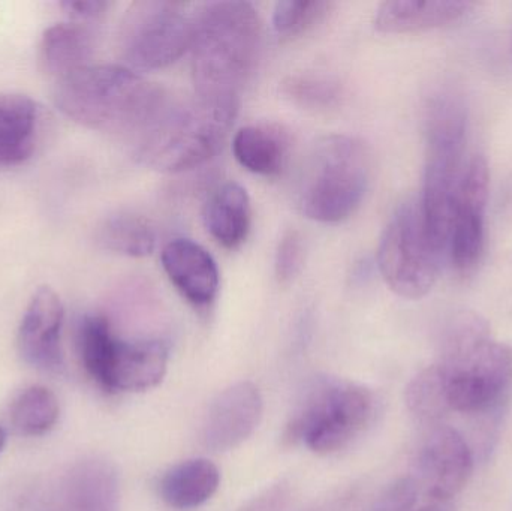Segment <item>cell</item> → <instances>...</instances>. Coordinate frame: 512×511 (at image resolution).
I'll return each mask as SVG.
<instances>
[{
  "label": "cell",
  "instance_id": "30bf717a",
  "mask_svg": "<svg viewBox=\"0 0 512 511\" xmlns=\"http://www.w3.org/2000/svg\"><path fill=\"white\" fill-rule=\"evenodd\" d=\"M489 186L486 158L474 156L463 173L448 240L447 257L460 276L471 275L483 257Z\"/></svg>",
  "mask_w": 512,
  "mask_h": 511
},
{
  "label": "cell",
  "instance_id": "6da1fadb",
  "mask_svg": "<svg viewBox=\"0 0 512 511\" xmlns=\"http://www.w3.org/2000/svg\"><path fill=\"white\" fill-rule=\"evenodd\" d=\"M261 44V18L252 3L233 0L197 6L189 48L195 96L239 110Z\"/></svg>",
  "mask_w": 512,
  "mask_h": 511
},
{
  "label": "cell",
  "instance_id": "cb8c5ba5",
  "mask_svg": "<svg viewBox=\"0 0 512 511\" xmlns=\"http://www.w3.org/2000/svg\"><path fill=\"white\" fill-rule=\"evenodd\" d=\"M405 399L418 422L424 425L441 422L451 411L447 371L439 363L424 369L406 387Z\"/></svg>",
  "mask_w": 512,
  "mask_h": 511
},
{
  "label": "cell",
  "instance_id": "5bb4252c",
  "mask_svg": "<svg viewBox=\"0 0 512 511\" xmlns=\"http://www.w3.org/2000/svg\"><path fill=\"white\" fill-rule=\"evenodd\" d=\"M170 345L162 339L123 341L116 338L98 386L108 393L155 389L167 375Z\"/></svg>",
  "mask_w": 512,
  "mask_h": 511
},
{
  "label": "cell",
  "instance_id": "4316f807",
  "mask_svg": "<svg viewBox=\"0 0 512 511\" xmlns=\"http://www.w3.org/2000/svg\"><path fill=\"white\" fill-rule=\"evenodd\" d=\"M327 0H282L274 5L273 32L282 41H292L312 32L333 11Z\"/></svg>",
  "mask_w": 512,
  "mask_h": 511
},
{
  "label": "cell",
  "instance_id": "52a82bcc",
  "mask_svg": "<svg viewBox=\"0 0 512 511\" xmlns=\"http://www.w3.org/2000/svg\"><path fill=\"white\" fill-rule=\"evenodd\" d=\"M192 32L194 12L186 3L134 2L120 23V57L135 72L165 68L189 51Z\"/></svg>",
  "mask_w": 512,
  "mask_h": 511
},
{
  "label": "cell",
  "instance_id": "d6a6232c",
  "mask_svg": "<svg viewBox=\"0 0 512 511\" xmlns=\"http://www.w3.org/2000/svg\"><path fill=\"white\" fill-rule=\"evenodd\" d=\"M414 511H453L448 503H442V501H432L427 506L420 507V509Z\"/></svg>",
  "mask_w": 512,
  "mask_h": 511
},
{
  "label": "cell",
  "instance_id": "4fadbf2b",
  "mask_svg": "<svg viewBox=\"0 0 512 511\" xmlns=\"http://www.w3.org/2000/svg\"><path fill=\"white\" fill-rule=\"evenodd\" d=\"M264 401L255 384L243 381L216 396L207 411L201 440L210 452H230L242 446L258 428Z\"/></svg>",
  "mask_w": 512,
  "mask_h": 511
},
{
  "label": "cell",
  "instance_id": "9c48e42d",
  "mask_svg": "<svg viewBox=\"0 0 512 511\" xmlns=\"http://www.w3.org/2000/svg\"><path fill=\"white\" fill-rule=\"evenodd\" d=\"M441 365V363H439ZM451 411L471 416H501L512 396V348L496 342L454 366H444Z\"/></svg>",
  "mask_w": 512,
  "mask_h": 511
},
{
  "label": "cell",
  "instance_id": "603a6c76",
  "mask_svg": "<svg viewBox=\"0 0 512 511\" xmlns=\"http://www.w3.org/2000/svg\"><path fill=\"white\" fill-rule=\"evenodd\" d=\"M96 243L105 251L125 257H147L155 251L156 231L152 222L135 213H114L96 228Z\"/></svg>",
  "mask_w": 512,
  "mask_h": 511
},
{
  "label": "cell",
  "instance_id": "3957f363",
  "mask_svg": "<svg viewBox=\"0 0 512 511\" xmlns=\"http://www.w3.org/2000/svg\"><path fill=\"white\" fill-rule=\"evenodd\" d=\"M468 110L451 90L436 93L426 108V165L418 201L427 234L442 258L447 257L454 206L466 165Z\"/></svg>",
  "mask_w": 512,
  "mask_h": 511
},
{
  "label": "cell",
  "instance_id": "7c38bea8",
  "mask_svg": "<svg viewBox=\"0 0 512 511\" xmlns=\"http://www.w3.org/2000/svg\"><path fill=\"white\" fill-rule=\"evenodd\" d=\"M63 320L65 309L56 291L50 287L36 290L18 329V350L30 366L50 374L65 371Z\"/></svg>",
  "mask_w": 512,
  "mask_h": 511
},
{
  "label": "cell",
  "instance_id": "83f0119b",
  "mask_svg": "<svg viewBox=\"0 0 512 511\" xmlns=\"http://www.w3.org/2000/svg\"><path fill=\"white\" fill-rule=\"evenodd\" d=\"M280 92L292 104L309 111L334 110L343 99V87L318 74L289 75L280 84Z\"/></svg>",
  "mask_w": 512,
  "mask_h": 511
},
{
  "label": "cell",
  "instance_id": "9a60e30c",
  "mask_svg": "<svg viewBox=\"0 0 512 511\" xmlns=\"http://www.w3.org/2000/svg\"><path fill=\"white\" fill-rule=\"evenodd\" d=\"M50 511H122L119 471L101 456L80 459L68 468Z\"/></svg>",
  "mask_w": 512,
  "mask_h": 511
},
{
  "label": "cell",
  "instance_id": "8fae6325",
  "mask_svg": "<svg viewBox=\"0 0 512 511\" xmlns=\"http://www.w3.org/2000/svg\"><path fill=\"white\" fill-rule=\"evenodd\" d=\"M472 471L474 455L468 441L456 429L439 426L421 446L415 482L432 501L448 503L465 489Z\"/></svg>",
  "mask_w": 512,
  "mask_h": 511
},
{
  "label": "cell",
  "instance_id": "7a4b0ae2",
  "mask_svg": "<svg viewBox=\"0 0 512 511\" xmlns=\"http://www.w3.org/2000/svg\"><path fill=\"white\" fill-rule=\"evenodd\" d=\"M53 98L74 122L132 140L171 102L161 86L117 65H89L68 75L57 81Z\"/></svg>",
  "mask_w": 512,
  "mask_h": 511
},
{
  "label": "cell",
  "instance_id": "8992f818",
  "mask_svg": "<svg viewBox=\"0 0 512 511\" xmlns=\"http://www.w3.org/2000/svg\"><path fill=\"white\" fill-rule=\"evenodd\" d=\"M378 414L375 393L342 378L316 377L285 429L291 446L304 444L318 455L348 447Z\"/></svg>",
  "mask_w": 512,
  "mask_h": 511
},
{
  "label": "cell",
  "instance_id": "ac0fdd59",
  "mask_svg": "<svg viewBox=\"0 0 512 511\" xmlns=\"http://www.w3.org/2000/svg\"><path fill=\"white\" fill-rule=\"evenodd\" d=\"M41 110L29 96L0 93V168L32 158L38 144Z\"/></svg>",
  "mask_w": 512,
  "mask_h": 511
},
{
  "label": "cell",
  "instance_id": "d6986e66",
  "mask_svg": "<svg viewBox=\"0 0 512 511\" xmlns=\"http://www.w3.org/2000/svg\"><path fill=\"white\" fill-rule=\"evenodd\" d=\"M96 33L89 23L66 21L45 30L39 47L42 68L60 81L90 65L95 53Z\"/></svg>",
  "mask_w": 512,
  "mask_h": 511
},
{
  "label": "cell",
  "instance_id": "f1b7e54d",
  "mask_svg": "<svg viewBox=\"0 0 512 511\" xmlns=\"http://www.w3.org/2000/svg\"><path fill=\"white\" fill-rule=\"evenodd\" d=\"M303 237L297 230H288L277 243L274 254V275L279 284L286 285L298 275L303 266Z\"/></svg>",
  "mask_w": 512,
  "mask_h": 511
},
{
  "label": "cell",
  "instance_id": "4dcf8cb0",
  "mask_svg": "<svg viewBox=\"0 0 512 511\" xmlns=\"http://www.w3.org/2000/svg\"><path fill=\"white\" fill-rule=\"evenodd\" d=\"M289 503L291 486L289 483L279 482L256 495L237 511H286Z\"/></svg>",
  "mask_w": 512,
  "mask_h": 511
},
{
  "label": "cell",
  "instance_id": "d4e9b609",
  "mask_svg": "<svg viewBox=\"0 0 512 511\" xmlns=\"http://www.w3.org/2000/svg\"><path fill=\"white\" fill-rule=\"evenodd\" d=\"M60 405L56 395L44 386H30L11 405L12 428L23 437H41L56 426Z\"/></svg>",
  "mask_w": 512,
  "mask_h": 511
},
{
  "label": "cell",
  "instance_id": "ba28073f",
  "mask_svg": "<svg viewBox=\"0 0 512 511\" xmlns=\"http://www.w3.org/2000/svg\"><path fill=\"white\" fill-rule=\"evenodd\" d=\"M442 260L427 234L420 203L406 201L379 242L378 267L385 284L403 299H423L438 281Z\"/></svg>",
  "mask_w": 512,
  "mask_h": 511
},
{
  "label": "cell",
  "instance_id": "44dd1931",
  "mask_svg": "<svg viewBox=\"0 0 512 511\" xmlns=\"http://www.w3.org/2000/svg\"><path fill=\"white\" fill-rule=\"evenodd\" d=\"M221 473L209 459L195 458L171 467L158 483L161 500L171 509L192 510L218 492Z\"/></svg>",
  "mask_w": 512,
  "mask_h": 511
},
{
  "label": "cell",
  "instance_id": "e0dca14e",
  "mask_svg": "<svg viewBox=\"0 0 512 511\" xmlns=\"http://www.w3.org/2000/svg\"><path fill=\"white\" fill-rule=\"evenodd\" d=\"M477 3L462 0H390L379 5L375 27L384 33H415L453 26L465 20Z\"/></svg>",
  "mask_w": 512,
  "mask_h": 511
},
{
  "label": "cell",
  "instance_id": "7402d4cb",
  "mask_svg": "<svg viewBox=\"0 0 512 511\" xmlns=\"http://www.w3.org/2000/svg\"><path fill=\"white\" fill-rule=\"evenodd\" d=\"M233 152L246 170L258 176H277L285 167L289 137L276 125H248L234 135Z\"/></svg>",
  "mask_w": 512,
  "mask_h": 511
},
{
  "label": "cell",
  "instance_id": "277c9868",
  "mask_svg": "<svg viewBox=\"0 0 512 511\" xmlns=\"http://www.w3.org/2000/svg\"><path fill=\"white\" fill-rule=\"evenodd\" d=\"M239 110L195 96L194 101H171L134 138L138 161L162 173H182L200 167L224 146Z\"/></svg>",
  "mask_w": 512,
  "mask_h": 511
},
{
  "label": "cell",
  "instance_id": "ffe728a7",
  "mask_svg": "<svg viewBox=\"0 0 512 511\" xmlns=\"http://www.w3.org/2000/svg\"><path fill=\"white\" fill-rule=\"evenodd\" d=\"M204 224L225 249H237L248 239L252 206L248 191L236 182L219 186L204 206Z\"/></svg>",
  "mask_w": 512,
  "mask_h": 511
},
{
  "label": "cell",
  "instance_id": "2e32d148",
  "mask_svg": "<svg viewBox=\"0 0 512 511\" xmlns=\"http://www.w3.org/2000/svg\"><path fill=\"white\" fill-rule=\"evenodd\" d=\"M162 267L171 284L198 308L212 305L219 293L218 264L200 243L174 239L162 249Z\"/></svg>",
  "mask_w": 512,
  "mask_h": 511
},
{
  "label": "cell",
  "instance_id": "484cf974",
  "mask_svg": "<svg viewBox=\"0 0 512 511\" xmlns=\"http://www.w3.org/2000/svg\"><path fill=\"white\" fill-rule=\"evenodd\" d=\"M492 341L489 323L475 312H457L442 330L441 365L454 366Z\"/></svg>",
  "mask_w": 512,
  "mask_h": 511
},
{
  "label": "cell",
  "instance_id": "836d02e7",
  "mask_svg": "<svg viewBox=\"0 0 512 511\" xmlns=\"http://www.w3.org/2000/svg\"><path fill=\"white\" fill-rule=\"evenodd\" d=\"M6 434L2 428H0V453H2L3 447H5Z\"/></svg>",
  "mask_w": 512,
  "mask_h": 511
},
{
  "label": "cell",
  "instance_id": "1f68e13d",
  "mask_svg": "<svg viewBox=\"0 0 512 511\" xmlns=\"http://www.w3.org/2000/svg\"><path fill=\"white\" fill-rule=\"evenodd\" d=\"M110 3L99 2V0H77V2H62L60 8L74 18L75 21H98L107 14L110 9Z\"/></svg>",
  "mask_w": 512,
  "mask_h": 511
},
{
  "label": "cell",
  "instance_id": "5b68a950",
  "mask_svg": "<svg viewBox=\"0 0 512 511\" xmlns=\"http://www.w3.org/2000/svg\"><path fill=\"white\" fill-rule=\"evenodd\" d=\"M369 183V150L358 138H321L304 162L298 207L312 221L339 224L360 209Z\"/></svg>",
  "mask_w": 512,
  "mask_h": 511
},
{
  "label": "cell",
  "instance_id": "f546056e",
  "mask_svg": "<svg viewBox=\"0 0 512 511\" xmlns=\"http://www.w3.org/2000/svg\"><path fill=\"white\" fill-rule=\"evenodd\" d=\"M420 486L412 477H403L391 483L367 511H414Z\"/></svg>",
  "mask_w": 512,
  "mask_h": 511
}]
</instances>
